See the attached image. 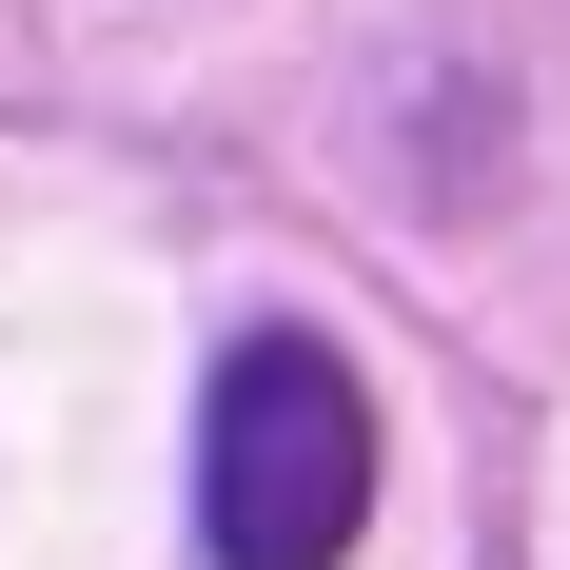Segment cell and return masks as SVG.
<instances>
[{
    "label": "cell",
    "mask_w": 570,
    "mask_h": 570,
    "mask_svg": "<svg viewBox=\"0 0 570 570\" xmlns=\"http://www.w3.org/2000/svg\"><path fill=\"white\" fill-rule=\"evenodd\" d=\"M374 512V394L315 335H236L217 354V433H197V531L217 570H335Z\"/></svg>",
    "instance_id": "6da1fadb"
}]
</instances>
